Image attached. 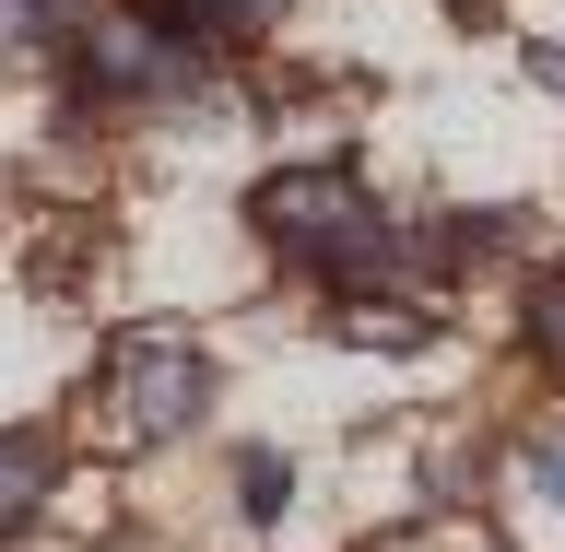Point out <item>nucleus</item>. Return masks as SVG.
Wrapping results in <instances>:
<instances>
[{
	"label": "nucleus",
	"instance_id": "1",
	"mask_svg": "<svg viewBox=\"0 0 565 552\" xmlns=\"http://www.w3.org/2000/svg\"><path fill=\"white\" fill-rule=\"evenodd\" d=\"M247 224H259L271 259H295V271L330 282V294H388V282L413 271L401 224L365 201V176H353V165H282V176H259Z\"/></svg>",
	"mask_w": 565,
	"mask_h": 552
},
{
	"label": "nucleus",
	"instance_id": "2",
	"mask_svg": "<svg viewBox=\"0 0 565 552\" xmlns=\"http://www.w3.org/2000/svg\"><path fill=\"white\" fill-rule=\"evenodd\" d=\"M201 412H212V353L189 329H118V353H106V423L130 447H166Z\"/></svg>",
	"mask_w": 565,
	"mask_h": 552
},
{
	"label": "nucleus",
	"instance_id": "3",
	"mask_svg": "<svg viewBox=\"0 0 565 552\" xmlns=\"http://www.w3.org/2000/svg\"><path fill=\"white\" fill-rule=\"evenodd\" d=\"M71 35H83V83H95V95H201L212 83V59L166 24V12H141V0L83 12Z\"/></svg>",
	"mask_w": 565,
	"mask_h": 552
},
{
	"label": "nucleus",
	"instance_id": "4",
	"mask_svg": "<svg viewBox=\"0 0 565 552\" xmlns=\"http://www.w3.org/2000/svg\"><path fill=\"white\" fill-rule=\"evenodd\" d=\"M141 12H166L201 59H224V47H247V35H271L282 24V0H141Z\"/></svg>",
	"mask_w": 565,
	"mask_h": 552
},
{
	"label": "nucleus",
	"instance_id": "5",
	"mask_svg": "<svg viewBox=\"0 0 565 552\" xmlns=\"http://www.w3.org/2000/svg\"><path fill=\"white\" fill-rule=\"evenodd\" d=\"M519 353L565 388V259H542V271H530V294H519Z\"/></svg>",
	"mask_w": 565,
	"mask_h": 552
},
{
	"label": "nucleus",
	"instance_id": "6",
	"mask_svg": "<svg viewBox=\"0 0 565 552\" xmlns=\"http://www.w3.org/2000/svg\"><path fill=\"white\" fill-rule=\"evenodd\" d=\"M519 236H530L519 212H448V224L424 236V259H436V271H483V259H507Z\"/></svg>",
	"mask_w": 565,
	"mask_h": 552
},
{
	"label": "nucleus",
	"instance_id": "7",
	"mask_svg": "<svg viewBox=\"0 0 565 552\" xmlns=\"http://www.w3.org/2000/svg\"><path fill=\"white\" fill-rule=\"evenodd\" d=\"M47 483H60V458L35 447V435H0V529H24L47 506Z\"/></svg>",
	"mask_w": 565,
	"mask_h": 552
},
{
	"label": "nucleus",
	"instance_id": "8",
	"mask_svg": "<svg viewBox=\"0 0 565 552\" xmlns=\"http://www.w3.org/2000/svg\"><path fill=\"white\" fill-rule=\"evenodd\" d=\"M83 24V0H0V47H60Z\"/></svg>",
	"mask_w": 565,
	"mask_h": 552
},
{
	"label": "nucleus",
	"instance_id": "9",
	"mask_svg": "<svg viewBox=\"0 0 565 552\" xmlns=\"http://www.w3.org/2000/svg\"><path fill=\"white\" fill-rule=\"evenodd\" d=\"M519 483H530V494H542V506L565 518V412H554V423H542V435L519 447Z\"/></svg>",
	"mask_w": 565,
	"mask_h": 552
},
{
	"label": "nucleus",
	"instance_id": "10",
	"mask_svg": "<svg viewBox=\"0 0 565 552\" xmlns=\"http://www.w3.org/2000/svg\"><path fill=\"white\" fill-rule=\"evenodd\" d=\"M282 494H295V470H282L271 447H247L236 458V506H247V518H282Z\"/></svg>",
	"mask_w": 565,
	"mask_h": 552
},
{
	"label": "nucleus",
	"instance_id": "11",
	"mask_svg": "<svg viewBox=\"0 0 565 552\" xmlns=\"http://www.w3.org/2000/svg\"><path fill=\"white\" fill-rule=\"evenodd\" d=\"M530 83H554V95H565V35H542V47H530Z\"/></svg>",
	"mask_w": 565,
	"mask_h": 552
},
{
	"label": "nucleus",
	"instance_id": "12",
	"mask_svg": "<svg viewBox=\"0 0 565 552\" xmlns=\"http://www.w3.org/2000/svg\"><path fill=\"white\" fill-rule=\"evenodd\" d=\"M459 12H483V0H459Z\"/></svg>",
	"mask_w": 565,
	"mask_h": 552
}]
</instances>
